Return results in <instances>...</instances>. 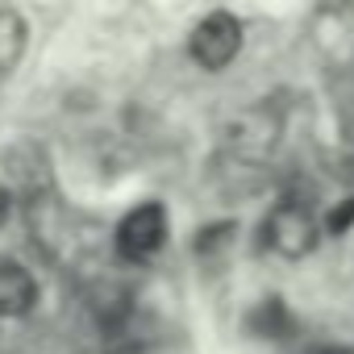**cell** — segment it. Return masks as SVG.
<instances>
[{
    "mask_svg": "<svg viewBox=\"0 0 354 354\" xmlns=\"http://www.w3.org/2000/svg\"><path fill=\"white\" fill-rule=\"evenodd\" d=\"M350 221H354V196H350V201H342V209H333V213H329V234H346V230H350Z\"/></svg>",
    "mask_w": 354,
    "mask_h": 354,
    "instance_id": "cell-10",
    "label": "cell"
},
{
    "mask_svg": "<svg viewBox=\"0 0 354 354\" xmlns=\"http://www.w3.org/2000/svg\"><path fill=\"white\" fill-rule=\"evenodd\" d=\"M5 171H9L13 188H21L26 196H38L50 188V167H46V154L38 146H13L5 158Z\"/></svg>",
    "mask_w": 354,
    "mask_h": 354,
    "instance_id": "cell-5",
    "label": "cell"
},
{
    "mask_svg": "<svg viewBox=\"0 0 354 354\" xmlns=\"http://www.w3.org/2000/svg\"><path fill=\"white\" fill-rule=\"evenodd\" d=\"M263 242L279 254V259H304L317 246V225L313 213L296 201H283L271 209V217L263 221Z\"/></svg>",
    "mask_w": 354,
    "mask_h": 354,
    "instance_id": "cell-1",
    "label": "cell"
},
{
    "mask_svg": "<svg viewBox=\"0 0 354 354\" xmlns=\"http://www.w3.org/2000/svg\"><path fill=\"white\" fill-rule=\"evenodd\" d=\"M292 313H288V304L279 300V296H267V300H259L250 313H246V329L254 333V337H288L292 333Z\"/></svg>",
    "mask_w": 354,
    "mask_h": 354,
    "instance_id": "cell-7",
    "label": "cell"
},
{
    "mask_svg": "<svg viewBox=\"0 0 354 354\" xmlns=\"http://www.w3.org/2000/svg\"><path fill=\"white\" fill-rule=\"evenodd\" d=\"M279 138V117L271 109H246L225 125V142L242 158H263Z\"/></svg>",
    "mask_w": 354,
    "mask_h": 354,
    "instance_id": "cell-4",
    "label": "cell"
},
{
    "mask_svg": "<svg viewBox=\"0 0 354 354\" xmlns=\"http://www.w3.org/2000/svg\"><path fill=\"white\" fill-rule=\"evenodd\" d=\"M230 242H234V225H209V230H201V238H196V254L217 259Z\"/></svg>",
    "mask_w": 354,
    "mask_h": 354,
    "instance_id": "cell-9",
    "label": "cell"
},
{
    "mask_svg": "<svg viewBox=\"0 0 354 354\" xmlns=\"http://www.w3.org/2000/svg\"><path fill=\"white\" fill-rule=\"evenodd\" d=\"M26 55V21L17 9H0V75H9Z\"/></svg>",
    "mask_w": 354,
    "mask_h": 354,
    "instance_id": "cell-8",
    "label": "cell"
},
{
    "mask_svg": "<svg viewBox=\"0 0 354 354\" xmlns=\"http://www.w3.org/2000/svg\"><path fill=\"white\" fill-rule=\"evenodd\" d=\"M304 354H354L350 346H337V342H317V346H308Z\"/></svg>",
    "mask_w": 354,
    "mask_h": 354,
    "instance_id": "cell-11",
    "label": "cell"
},
{
    "mask_svg": "<svg viewBox=\"0 0 354 354\" xmlns=\"http://www.w3.org/2000/svg\"><path fill=\"white\" fill-rule=\"evenodd\" d=\"M167 238V213L162 205H138L121 225H117V250L129 263H146Z\"/></svg>",
    "mask_w": 354,
    "mask_h": 354,
    "instance_id": "cell-3",
    "label": "cell"
},
{
    "mask_svg": "<svg viewBox=\"0 0 354 354\" xmlns=\"http://www.w3.org/2000/svg\"><path fill=\"white\" fill-rule=\"evenodd\" d=\"M38 300V283L21 263H0V317H26Z\"/></svg>",
    "mask_w": 354,
    "mask_h": 354,
    "instance_id": "cell-6",
    "label": "cell"
},
{
    "mask_svg": "<svg viewBox=\"0 0 354 354\" xmlns=\"http://www.w3.org/2000/svg\"><path fill=\"white\" fill-rule=\"evenodd\" d=\"M188 46H192V59L205 71H225L234 63V55L242 50V26L230 13H209L205 21H196Z\"/></svg>",
    "mask_w": 354,
    "mask_h": 354,
    "instance_id": "cell-2",
    "label": "cell"
},
{
    "mask_svg": "<svg viewBox=\"0 0 354 354\" xmlns=\"http://www.w3.org/2000/svg\"><path fill=\"white\" fill-rule=\"evenodd\" d=\"M9 201H13V192H9V188H0V225L9 221Z\"/></svg>",
    "mask_w": 354,
    "mask_h": 354,
    "instance_id": "cell-12",
    "label": "cell"
}]
</instances>
